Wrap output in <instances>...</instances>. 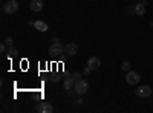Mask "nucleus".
I'll use <instances>...</instances> for the list:
<instances>
[{
	"label": "nucleus",
	"mask_w": 153,
	"mask_h": 113,
	"mask_svg": "<svg viewBox=\"0 0 153 113\" xmlns=\"http://www.w3.org/2000/svg\"><path fill=\"white\" fill-rule=\"evenodd\" d=\"M91 72H92V69H91V67L87 66V67H86V69L83 70V75H89V73H91Z\"/></svg>",
	"instance_id": "obj_19"
},
{
	"label": "nucleus",
	"mask_w": 153,
	"mask_h": 113,
	"mask_svg": "<svg viewBox=\"0 0 153 113\" xmlns=\"http://www.w3.org/2000/svg\"><path fill=\"white\" fill-rule=\"evenodd\" d=\"M146 5H147L146 0H139V2L135 5V14L136 16H144L146 14Z\"/></svg>",
	"instance_id": "obj_8"
},
{
	"label": "nucleus",
	"mask_w": 153,
	"mask_h": 113,
	"mask_svg": "<svg viewBox=\"0 0 153 113\" xmlns=\"http://www.w3.org/2000/svg\"><path fill=\"white\" fill-rule=\"evenodd\" d=\"M74 90H75L76 95H84V93L89 90V83H87L86 80H83V78L76 80L75 84H74Z\"/></svg>",
	"instance_id": "obj_1"
},
{
	"label": "nucleus",
	"mask_w": 153,
	"mask_h": 113,
	"mask_svg": "<svg viewBox=\"0 0 153 113\" xmlns=\"http://www.w3.org/2000/svg\"><path fill=\"white\" fill-rule=\"evenodd\" d=\"M58 80H60V78L57 77V75H55V77H52V78H51V81H52V83H57Z\"/></svg>",
	"instance_id": "obj_20"
},
{
	"label": "nucleus",
	"mask_w": 153,
	"mask_h": 113,
	"mask_svg": "<svg viewBox=\"0 0 153 113\" xmlns=\"http://www.w3.org/2000/svg\"><path fill=\"white\" fill-rule=\"evenodd\" d=\"M74 84H75V81H72L69 77L66 78V81H65V89H66V92L68 93H71L72 90H74Z\"/></svg>",
	"instance_id": "obj_12"
},
{
	"label": "nucleus",
	"mask_w": 153,
	"mask_h": 113,
	"mask_svg": "<svg viewBox=\"0 0 153 113\" xmlns=\"http://www.w3.org/2000/svg\"><path fill=\"white\" fill-rule=\"evenodd\" d=\"M35 112H38V113H52L54 107H52L51 103H38L37 107H35Z\"/></svg>",
	"instance_id": "obj_6"
},
{
	"label": "nucleus",
	"mask_w": 153,
	"mask_h": 113,
	"mask_svg": "<svg viewBox=\"0 0 153 113\" xmlns=\"http://www.w3.org/2000/svg\"><path fill=\"white\" fill-rule=\"evenodd\" d=\"M34 28L37 31H40V32H46L48 31V24L43 21V20H35L34 21Z\"/></svg>",
	"instance_id": "obj_11"
},
{
	"label": "nucleus",
	"mask_w": 153,
	"mask_h": 113,
	"mask_svg": "<svg viewBox=\"0 0 153 113\" xmlns=\"http://www.w3.org/2000/svg\"><path fill=\"white\" fill-rule=\"evenodd\" d=\"M139 80H141V75H139L138 72H135V70H129V72H127V75H126L127 84H138Z\"/></svg>",
	"instance_id": "obj_5"
},
{
	"label": "nucleus",
	"mask_w": 153,
	"mask_h": 113,
	"mask_svg": "<svg viewBox=\"0 0 153 113\" xmlns=\"http://www.w3.org/2000/svg\"><path fill=\"white\" fill-rule=\"evenodd\" d=\"M121 67H123V70H126V72H129V70H132V69H130V63H129V61H123V64H121Z\"/></svg>",
	"instance_id": "obj_15"
},
{
	"label": "nucleus",
	"mask_w": 153,
	"mask_h": 113,
	"mask_svg": "<svg viewBox=\"0 0 153 113\" xmlns=\"http://www.w3.org/2000/svg\"><path fill=\"white\" fill-rule=\"evenodd\" d=\"M3 11L6 12V14H16V12L19 11V2L17 0H9L8 3L3 5Z\"/></svg>",
	"instance_id": "obj_2"
},
{
	"label": "nucleus",
	"mask_w": 153,
	"mask_h": 113,
	"mask_svg": "<svg viewBox=\"0 0 153 113\" xmlns=\"http://www.w3.org/2000/svg\"><path fill=\"white\" fill-rule=\"evenodd\" d=\"M87 66L91 67L92 70H95V69H98L101 66V60L98 57H91V58H89V61H87Z\"/></svg>",
	"instance_id": "obj_10"
},
{
	"label": "nucleus",
	"mask_w": 153,
	"mask_h": 113,
	"mask_svg": "<svg viewBox=\"0 0 153 113\" xmlns=\"http://www.w3.org/2000/svg\"><path fill=\"white\" fill-rule=\"evenodd\" d=\"M135 95L139 98H147L152 95V87L150 86H139V87H136Z\"/></svg>",
	"instance_id": "obj_3"
},
{
	"label": "nucleus",
	"mask_w": 153,
	"mask_h": 113,
	"mask_svg": "<svg viewBox=\"0 0 153 113\" xmlns=\"http://www.w3.org/2000/svg\"><path fill=\"white\" fill-rule=\"evenodd\" d=\"M6 54H8V58H14V57H17V49L16 47H12V46H9L8 47V51H6Z\"/></svg>",
	"instance_id": "obj_13"
},
{
	"label": "nucleus",
	"mask_w": 153,
	"mask_h": 113,
	"mask_svg": "<svg viewBox=\"0 0 153 113\" xmlns=\"http://www.w3.org/2000/svg\"><path fill=\"white\" fill-rule=\"evenodd\" d=\"M81 96H83V95H78V98L75 99V104H76V106H80V104H83V98H81Z\"/></svg>",
	"instance_id": "obj_16"
},
{
	"label": "nucleus",
	"mask_w": 153,
	"mask_h": 113,
	"mask_svg": "<svg viewBox=\"0 0 153 113\" xmlns=\"http://www.w3.org/2000/svg\"><path fill=\"white\" fill-rule=\"evenodd\" d=\"M76 52H78V44H75V43H68L65 46V54L68 57H74Z\"/></svg>",
	"instance_id": "obj_7"
},
{
	"label": "nucleus",
	"mask_w": 153,
	"mask_h": 113,
	"mask_svg": "<svg viewBox=\"0 0 153 113\" xmlns=\"http://www.w3.org/2000/svg\"><path fill=\"white\" fill-rule=\"evenodd\" d=\"M5 43H6V44H8V47H9V46H12V43H14V40H12L11 37H8V38L5 40Z\"/></svg>",
	"instance_id": "obj_17"
},
{
	"label": "nucleus",
	"mask_w": 153,
	"mask_h": 113,
	"mask_svg": "<svg viewBox=\"0 0 153 113\" xmlns=\"http://www.w3.org/2000/svg\"><path fill=\"white\" fill-rule=\"evenodd\" d=\"M43 0H31V3H29V8H31V11H34V12H40L42 9H43Z\"/></svg>",
	"instance_id": "obj_9"
},
{
	"label": "nucleus",
	"mask_w": 153,
	"mask_h": 113,
	"mask_svg": "<svg viewBox=\"0 0 153 113\" xmlns=\"http://www.w3.org/2000/svg\"><path fill=\"white\" fill-rule=\"evenodd\" d=\"M6 43H2V44H0V52H6Z\"/></svg>",
	"instance_id": "obj_18"
},
{
	"label": "nucleus",
	"mask_w": 153,
	"mask_h": 113,
	"mask_svg": "<svg viewBox=\"0 0 153 113\" xmlns=\"http://www.w3.org/2000/svg\"><path fill=\"white\" fill-rule=\"evenodd\" d=\"M49 54L52 55V57H57L60 54H65V46H61V43H52L49 46Z\"/></svg>",
	"instance_id": "obj_4"
},
{
	"label": "nucleus",
	"mask_w": 153,
	"mask_h": 113,
	"mask_svg": "<svg viewBox=\"0 0 153 113\" xmlns=\"http://www.w3.org/2000/svg\"><path fill=\"white\" fill-rule=\"evenodd\" d=\"M69 78H71L72 81H76V80H80V78H81V73L74 72V73H71V75H69Z\"/></svg>",
	"instance_id": "obj_14"
}]
</instances>
